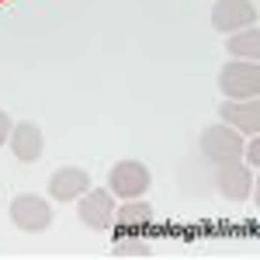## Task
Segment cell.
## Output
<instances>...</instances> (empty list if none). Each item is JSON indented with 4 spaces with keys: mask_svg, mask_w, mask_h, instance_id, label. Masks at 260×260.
<instances>
[{
    "mask_svg": "<svg viewBox=\"0 0 260 260\" xmlns=\"http://www.w3.org/2000/svg\"><path fill=\"white\" fill-rule=\"evenodd\" d=\"M219 90L229 94V98H236V101L257 98L260 94V66L250 59H236V62H229V66H222Z\"/></svg>",
    "mask_w": 260,
    "mask_h": 260,
    "instance_id": "6da1fadb",
    "label": "cell"
},
{
    "mask_svg": "<svg viewBox=\"0 0 260 260\" xmlns=\"http://www.w3.org/2000/svg\"><path fill=\"white\" fill-rule=\"evenodd\" d=\"M108 191L118 198H139L149 191V167L139 160H121L108 174Z\"/></svg>",
    "mask_w": 260,
    "mask_h": 260,
    "instance_id": "7a4b0ae2",
    "label": "cell"
},
{
    "mask_svg": "<svg viewBox=\"0 0 260 260\" xmlns=\"http://www.w3.org/2000/svg\"><path fill=\"white\" fill-rule=\"evenodd\" d=\"M201 153H205V160L212 163H233L243 156V139L236 128H229V125H212V128H205L201 132Z\"/></svg>",
    "mask_w": 260,
    "mask_h": 260,
    "instance_id": "3957f363",
    "label": "cell"
},
{
    "mask_svg": "<svg viewBox=\"0 0 260 260\" xmlns=\"http://www.w3.org/2000/svg\"><path fill=\"white\" fill-rule=\"evenodd\" d=\"M11 222L18 225L21 233H42L52 222V208L39 194H18L11 201Z\"/></svg>",
    "mask_w": 260,
    "mask_h": 260,
    "instance_id": "277c9868",
    "label": "cell"
},
{
    "mask_svg": "<svg viewBox=\"0 0 260 260\" xmlns=\"http://www.w3.org/2000/svg\"><path fill=\"white\" fill-rule=\"evenodd\" d=\"M257 24V4L253 0H215L212 4V28L215 31H236Z\"/></svg>",
    "mask_w": 260,
    "mask_h": 260,
    "instance_id": "5b68a950",
    "label": "cell"
},
{
    "mask_svg": "<svg viewBox=\"0 0 260 260\" xmlns=\"http://www.w3.org/2000/svg\"><path fill=\"white\" fill-rule=\"evenodd\" d=\"M115 219V194L108 187H90L83 191L80 201V222L90 225V229H108Z\"/></svg>",
    "mask_w": 260,
    "mask_h": 260,
    "instance_id": "8992f818",
    "label": "cell"
},
{
    "mask_svg": "<svg viewBox=\"0 0 260 260\" xmlns=\"http://www.w3.org/2000/svg\"><path fill=\"white\" fill-rule=\"evenodd\" d=\"M83 191H90V174L83 167H62L49 177V194L56 201H73Z\"/></svg>",
    "mask_w": 260,
    "mask_h": 260,
    "instance_id": "52a82bcc",
    "label": "cell"
},
{
    "mask_svg": "<svg viewBox=\"0 0 260 260\" xmlns=\"http://www.w3.org/2000/svg\"><path fill=\"white\" fill-rule=\"evenodd\" d=\"M222 121H229V125H236L240 132H250V136H257L260 132V104L257 98H246V101H222Z\"/></svg>",
    "mask_w": 260,
    "mask_h": 260,
    "instance_id": "ba28073f",
    "label": "cell"
},
{
    "mask_svg": "<svg viewBox=\"0 0 260 260\" xmlns=\"http://www.w3.org/2000/svg\"><path fill=\"white\" fill-rule=\"evenodd\" d=\"M11 153L18 156L21 163H35L42 156V128L35 121H21L11 128Z\"/></svg>",
    "mask_w": 260,
    "mask_h": 260,
    "instance_id": "9c48e42d",
    "label": "cell"
},
{
    "mask_svg": "<svg viewBox=\"0 0 260 260\" xmlns=\"http://www.w3.org/2000/svg\"><path fill=\"white\" fill-rule=\"evenodd\" d=\"M219 191L233 201H246L253 191V174L240 163H219Z\"/></svg>",
    "mask_w": 260,
    "mask_h": 260,
    "instance_id": "30bf717a",
    "label": "cell"
},
{
    "mask_svg": "<svg viewBox=\"0 0 260 260\" xmlns=\"http://www.w3.org/2000/svg\"><path fill=\"white\" fill-rule=\"evenodd\" d=\"M149 222H153V205H149V201H139V198H128V205L115 212V222H111V225H115L118 233H139Z\"/></svg>",
    "mask_w": 260,
    "mask_h": 260,
    "instance_id": "8fae6325",
    "label": "cell"
},
{
    "mask_svg": "<svg viewBox=\"0 0 260 260\" xmlns=\"http://www.w3.org/2000/svg\"><path fill=\"white\" fill-rule=\"evenodd\" d=\"M229 56L257 62V56H260V31L257 28H243L240 35H233L229 39Z\"/></svg>",
    "mask_w": 260,
    "mask_h": 260,
    "instance_id": "7c38bea8",
    "label": "cell"
},
{
    "mask_svg": "<svg viewBox=\"0 0 260 260\" xmlns=\"http://www.w3.org/2000/svg\"><path fill=\"white\" fill-rule=\"evenodd\" d=\"M115 257H149L153 253V246L149 240H142L139 233L132 236V233H115V250H111Z\"/></svg>",
    "mask_w": 260,
    "mask_h": 260,
    "instance_id": "4fadbf2b",
    "label": "cell"
},
{
    "mask_svg": "<svg viewBox=\"0 0 260 260\" xmlns=\"http://www.w3.org/2000/svg\"><path fill=\"white\" fill-rule=\"evenodd\" d=\"M11 128H14V125H11V115H7V111H0V146L11 139Z\"/></svg>",
    "mask_w": 260,
    "mask_h": 260,
    "instance_id": "5bb4252c",
    "label": "cell"
}]
</instances>
